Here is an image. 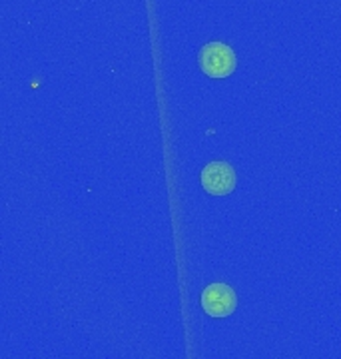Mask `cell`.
<instances>
[{
	"mask_svg": "<svg viewBox=\"0 0 341 359\" xmlns=\"http://www.w3.org/2000/svg\"><path fill=\"white\" fill-rule=\"evenodd\" d=\"M198 65L206 76L220 80V78L232 76L236 72L238 58H236V52L224 42H208L198 54Z\"/></svg>",
	"mask_w": 341,
	"mask_h": 359,
	"instance_id": "6da1fadb",
	"label": "cell"
},
{
	"mask_svg": "<svg viewBox=\"0 0 341 359\" xmlns=\"http://www.w3.org/2000/svg\"><path fill=\"white\" fill-rule=\"evenodd\" d=\"M202 308L210 318H227L238 308V295L227 283H212L203 290Z\"/></svg>",
	"mask_w": 341,
	"mask_h": 359,
	"instance_id": "7a4b0ae2",
	"label": "cell"
},
{
	"mask_svg": "<svg viewBox=\"0 0 341 359\" xmlns=\"http://www.w3.org/2000/svg\"><path fill=\"white\" fill-rule=\"evenodd\" d=\"M238 184L236 170L227 162H210L202 170V186L203 190L212 196H226L234 192Z\"/></svg>",
	"mask_w": 341,
	"mask_h": 359,
	"instance_id": "3957f363",
	"label": "cell"
}]
</instances>
